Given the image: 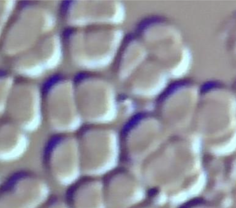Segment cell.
<instances>
[{
  "instance_id": "cell-1",
  "label": "cell",
  "mask_w": 236,
  "mask_h": 208,
  "mask_svg": "<svg viewBox=\"0 0 236 208\" xmlns=\"http://www.w3.org/2000/svg\"><path fill=\"white\" fill-rule=\"evenodd\" d=\"M235 143H234L233 141L232 142L230 143V144L228 145V146H227L224 147V148H223L222 149H220L219 151H217V153H218L219 154H226V153H228L232 151V150L234 149V148H235Z\"/></svg>"
}]
</instances>
